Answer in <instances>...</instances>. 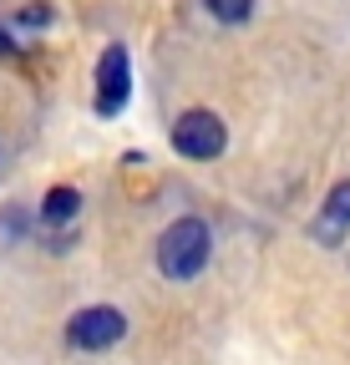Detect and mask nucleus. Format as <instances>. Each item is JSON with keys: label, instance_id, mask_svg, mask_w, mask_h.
<instances>
[{"label": "nucleus", "instance_id": "8", "mask_svg": "<svg viewBox=\"0 0 350 365\" xmlns=\"http://www.w3.org/2000/svg\"><path fill=\"white\" fill-rule=\"evenodd\" d=\"M21 26H51V6H26L21 11Z\"/></svg>", "mask_w": 350, "mask_h": 365}, {"label": "nucleus", "instance_id": "2", "mask_svg": "<svg viewBox=\"0 0 350 365\" xmlns=\"http://www.w3.org/2000/svg\"><path fill=\"white\" fill-rule=\"evenodd\" d=\"M229 148V127L218 112L208 107H188L178 122H173V153L188 158V163H213V158H224Z\"/></svg>", "mask_w": 350, "mask_h": 365}, {"label": "nucleus", "instance_id": "7", "mask_svg": "<svg viewBox=\"0 0 350 365\" xmlns=\"http://www.w3.org/2000/svg\"><path fill=\"white\" fill-rule=\"evenodd\" d=\"M203 6H208L213 21H224V26H244L254 16V0H203Z\"/></svg>", "mask_w": 350, "mask_h": 365}, {"label": "nucleus", "instance_id": "6", "mask_svg": "<svg viewBox=\"0 0 350 365\" xmlns=\"http://www.w3.org/2000/svg\"><path fill=\"white\" fill-rule=\"evenodd\" d=\"M81 213V193L71 188V182H56V188H46V198H41V223L46 228H61Z\"/></svg>", "mask_w": 350, "mask_h": 365}, {"label": "nucleus", "instance_id": "3", "mask_svg": "<svg viewBox=\"0 0 350 365\" xmlns=\"http://www.w3.org/2000/svg\"><path fill=\"white\" fill-rule=\"evenodd\" d=\"M127 340V314L117 304H86L66 319V345L71 350H86V355H97V350H112Z\"/></svg>", "mask_w": 350, "mask_h": 365}, {"label": "nucleus", "instance_id": "9", "mask_svg": "<svg viewBox=\"0 0 350 365\" xmlns=\"http://www.w3.org/2000/svg\"><path fill=\"white\" fill-rule=\"evenodd\" d=\"M0 51H11V56H16V51H21V41H11L6 31H0Z\"/></svg>", "mask_w": 350, "mask_h": 365}, {"label": "nucleus", "instance_id": "5", "mask_svg": "<svg viewBox=\"0 0 350 365\" xmlns=\"http://www.w3.org/2000/svg\"><path fill=\"white\" fill-rule=\"evenodd\" d=\"M350 228V178L345 182H335V188L325 193V203H320V218H315V239H340Z\"/></svg>", "mask_w": 350, "mask_h": 365}, {"label": "nucleus", "instance_id": "1", "mask_svg": "<svg viewBox=\"0 0 350 365\" xmlns=\"http://www.w3.org/2000/svg\"><path fill=\"white\" fill-rule=\"evenodd\" d=\"M213 259V228L203 218H173L163 234H158V274L168 284H188L208 269Z\"/></svg>", "mask_w": 350, "mask_h": 365}, {"label": "nucleus", "instance_id": "4", "mask_svg": "<svg viewBox=\"0 0 350 365\" xmlns=\"http://www.w3.org/2000/svg\"><path fill=\"white\" fill-rule=\"evenodd\" d=\"M133 97V56L127 46H107L97 56V117H117Z\"/></svg>", "mask_w": 350, "mask_h": 365}]
</instances>
